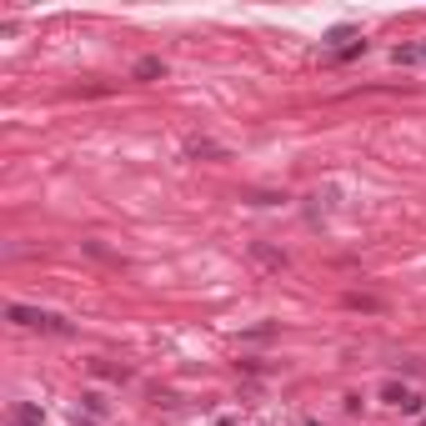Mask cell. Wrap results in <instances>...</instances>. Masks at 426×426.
<instances>
[{
  "label": "cell",
  "mask_w": 426,
  "mask_h": 426,
  "mask_svg": "<svg viewBox=\"0 0 426 426\" xmlns=\"http://www.w3.org/2000/svg\"><path fill=\"white\" fill-rule=\"evenodd\" d=\"M156 76H166L161 55H141V60H136V80H156Z\"/></svg>",
  "instance_id": "5b68a950"
},
{
  "label": "cell",
  "mask_w": 426,
  "mask_h": 426,
  "mask_svg": "<svg viewBox=\"0 0 426 426\" xmlns=\"http://www.w3.org/2000/svg\"><path fill=\"white\" fill-rule=\"evenodd\" d=\"M346 306H351V311H381V301H376V296H356V291L346 296Z\"/></svg>",
  "instance_id": "ba28073f"
},
{
  "label": "cell",
  "mask_w": 426,
  "mask_h": 426,
  "mask_svg": "<svg viewBox=\"0 0 426 426\" xmlns=\"http://www.w3.org/2000/svg\"><path fill=\"white\" fill-rule=\"evenodd\" d=\"M186 151H190V156H196V161H201V156H226V151H221V145H216V141H190V145H186Z\"/></svg>",
  "instance_id": "52a82bcc"
},
{
  "label": "cell",
  "mask_w": 426,
  "mask_h": 426,
  "mask_svg": "<svg viewBox=\"0 0 426 426\" xmlns=\"http://www.w3.org/2000/svg\"><path fill=\"white\" fill-rule=\"evenodd\" d=\"M80 246H85V251H91V256H96V261H116V266H121V256H111V251H105L100 241H80Z\"/></svg>",
  "instance_id": "30bf717a"
},
{
  "label": "cell",
  "mask_w": 426,
  "mask_h": 426,
  "mask_svg": "<svg viewBox=\"0 0 426 426\" xmlns=\"http://www.w3.org/2000/svg\"><path fill=\"white\" fill-rule=\"evenodd\" d=\"M381 401H387V407H396V411H421V391H411V387H401V381H387V387H381Z\"/></svg>",
  "instance_id": "7a4b0ae2"
},
{
  "label": "cell",
  "mask_w": 426,
  "mask_h": 426,
  "mask_svg": "<svg viewBox=\"0 0 426 426\" xmlns=\"http://www.w3.org/2000/svg\"><path fill=\"white\" fill-rule=\"evenodd\" d=\"M421 426H426V421H421Z\"/></svg>",
  "instance_id": "7c38bea8"
},
{
  "label": "cell",
  "mask_w": 426,
  "mask_h": 426,
  "mask_svg": "<svg viewBox=\"0 0 426 426\" xmlns=\"http://www.w3.org/2000/svg\"><path fill=\"white\" fill-rule=\"evenodd\" d=\"M6 316L15 326H26V331H51V336H66L71 331V321H60V316H51V311H35V306H6Z\"/></svg>",
  "instance_id": "6da1fadb"
},
{
  "label": "cell",
  "mask_w": 426,
  "mask_h": 426,
  "mask_svg": "<svg viewBox=\"0 0 426 426\" xmlns=\"http://www.w3.org/2000/svg\"><path fill=\"white\" fill-rule=\"evenodd\" d=\"M91 371H96V376H116V381H125V376H131L125 366H111V361H91Z\"/></svg>",
  "instance_id": "9c48e42d"
},
{
  "label": "cell",
  "mask_w": 426,
  "mask_h": 426,
  "mask_svg": "<svg viewBox=\"0 0 426 426\" xmlns=\"http://www.w3.org/2000/svg\"><path fill=\"white\" fill-rule=\"evenodd\" d=\"M251 261L266 266V271H286V266H291L286 251H276V246H266V241H251Z\"/></svg>",
  "instance_id": "3957f363"
},
{
  "label": "cell",
  "mask_w": 426,
  "mask_h": 426,
  "mask_svg": "<svg viewBox=\"0 0 426 426\" xmlns=\"http://www.w3.org/2000/svg\"><path fill=\"white\" fill-rule=\"evenodd\" d=\"M396 66H426V40H411V46H396L391 51Z\"/></svg>",
  "instance_id": "277c9868"
},
{
  "label": "cell",
  "mask_w": 426,
  "mask_h": 426,
  "mask_svg": "<svg viewBox=\"0 0 426 426\" xmlns=\"http://www.w3.org/2000/svg\"><path fill=\"white\" fill-rule=\"evenodd\" d=\"M216 426H236V421H216Z\"/></svg>",
  "instance_id": "8fae6325"
},
{
  "label": "cell",
  "mask_w": 426,
  "mask_h": 426,
  "mask_svg": "<svg viewBox=\"0 0 426 426\" xmlns=\"http://www.w3.org/2000/svg\"><path fill=\"white\" fill-rule=\"evenodd\" d=\"M15 426H40V407H30V401H20V407H15Z\"/></svg>",
  "instance_id": "8992f818"
}]
</instances>
